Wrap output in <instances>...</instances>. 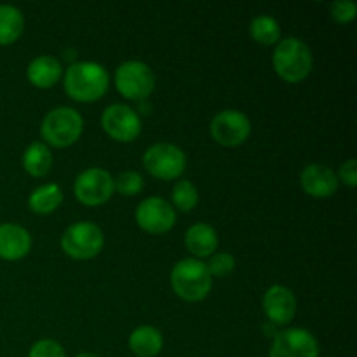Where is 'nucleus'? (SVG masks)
Here are the masks:
<instances>
[{"instance_id":"obj_1","label":"nucleus","mask_w":357,"mask_h":357,"mask_svg":"<svg viewBox=\"0 0 357 357\" xmlns=\"http://www.w3.org/2000/svg\"><path fill=\"white\" fill-rule=\"evenodd\" d=\"M108 73L100 63L79 61L65 73V91L77 101H96L107 93Z\"/></svg>"},{"instance_id":"obj_2","label":"nucleus","mask_w":357,"mask_h":357,"mask_svg":"<svg viewBox=\"0 0 357 357\" xmlns=\"http://www.w3.org/2000/svg\"><path fill=\"white\" fill-rule=\"evenodd\" d=\"M171 286L180 298L199 302L211 291L213 279L208 267L202 261L187 258L174 265L171 272Z\"/></svg>"},{"instance_id":"obj_3","label":"nucleus","mask_w":357,"mask_h":357,"mask_svg":"<svg viewBox=\"0 0 357 357\" xmlns=\"http://www.w3.org/2000/svg\"><path fill=\"white\" fill-rule=\"evenodd\" d=\"M274 68L288 82H300L312 70L310 47L296 37L278 42L274 51Z\"/></svg>"},{"instance_id":"obj_4","label":"nucleus","mask_w":357,"mask_h":357,"mask_svg":"<svg viewBox=\"0 0 357 357\" xmlns=\"http://www.w3.org/2000/svg\"><path fill=\"white\" fill-rule=\"evenodd\" d=\"M82 115L70 107H58L49 112L40 126L42 138L52 146H68L82 135Z\"/></svg>"},{"instance_id":"obj_5","label":"nucleus","mask_w":357,"mask_h":357,"mask_svg":"<svg viewBox=\"0 0 357 357\" xmlns=\"http://www.w3.org/2000/svg\"><path fill=\"white\" fill-rule=\"evenodd\" d=\"M105 237L100 227L93 222H79L70 225L61 237V248L75 260H89L103 250Z\"/></svg>"},{"instance_id":"obj_6","label":"nucleus","mask_w":357,"mask_h":357,"mask_svg":"<svg viewBox=\"0 0 357 357\" xmlns=\"http://www.w3.org/2000/svg\"><path fill=\"white\" fill-rule=\"evenodd\" d=\"M115 86L129 100H145L155 87V75L143 61H126L115 72Z\"/></svg>"},{"instance_id":"obj_7","label":"nucleus","mask_w":357,"mask_h":357,"mask_svg":"<svg viewBox=\"0 0 357 357\" xmlns=\"http://www.w3.org/2000/svg\"><path fill=\"white\" fill-rule=\"evenodd\" d=\"M146 171L160 180H174L187 166V157L180 146L173 143H155L143 155Z\"/></svg>"},{"instance_id":"obj_8","label":"nucleus","mask_w":357,"mask_h":357,"mask_svg":"<svg viewBox=\"0 0 357 357\" xmlns=\"http://www.w3.org/2000/svg\"><path fill=\"white\" fill-rule=\"evenodd\" d=\"M75 197L86 206H100L114 194V178L101 167H89L73 183Z\"/></svg>"},{"instance_id":"obj_9","label":"nucleus","mask_w":357,"mask_h":357,"mask_svg":"<svg viewBox=\"0 0 357 357\" xmlns=\"http://www.w3.org/2000/svg\"><path fill=\"white\" fill-rule=\"evenodd\" d=\"M268 357H319V344L310 331L289 328L275 335Z\"/></svg>"},{"instance_id":"obj_10","label":"nucleus","mask_w":357,"mask_h":357,"mask_svg":"<svg viewBox=\"0 0 357 357\" xmlns=\"http://www.w3.org/2000/svg\"><path fill=\"white\" fill-rule=\"evenodd\" d=\"M101 126L117 142H132L142 131V121L131 107L122 103L110 105L101 115Z\"/></svg>"},{"instance_id":"obj_11","label":"nucleus","mask_w":357,"mask_h":357,"mask_svg":"<svg viewBox=\"0 0 357 357\" xmlns=\"http://www.w3.org/2000/svg\"><path fill=\"white\" fill-rule=\"evenodd\" d=\"M250 132V119L239 110H223L211 121V135L220 145H241L246 142Z\"/></svg>"},{"instance_id":"obj_12","label":"nucleus","mask_w":357,"mask_h":357,"mask_svg":"<svg viewBox=\"0 0 357 357\" xmlns=\"http://www.w3.org/2000/svg\"><path fill=\"white\" fill-rule=\"evenodd\" d=\"M136 222L145 232L164 234L173 229L176 213L173 206L160 197H149L139 202L136 209Z\"/></svg>"},{"instance_id":"obj_13","label":"nucleus","mask_w":357,"mask_h":357,"mask_svg":"<svg viewBox=\"0 0 357 357\" xmlns=\"http://www.w3.org/2000/svg\"><path fill=\"white\" fill-rule=\"evenodd\" d=\"M264 310L272 324L291 323L296 314V298L286 286H271L264 295Z\"/></svg>"},{"instance_id":"obj_14","label":"nucleus","mask_w":357,"mask_h":357,"mask_svg":"<svg viewBox=\"0 0 357 357\" xmlns=\"http://www.w3.org/2000/svg\"><path fill=\"white\" fill-rule=\"evenodd\" d=\"M302 188L317 199L331 197L338 188V176L324 164H309L300 174Z\"/></svg>"},{"instance_id":"obj_15","label":"nucleus","mask_w":357,"mask_h":357,"mask_svg":"<svg viewBox=\"0 0 357 357\" xmlns=\"http://www.w3.org/2000/svg\"><path fill=\"white\" fill-rule=\"evenodd\" d=\"M31 248V237L26 229L16 223L0 225V258L3 260H20L28 255Z\"/></svg>"},{"instance_id":"obj_16","label":"nucleus","mask_w":357,"mask_h":357,"mask_svg":"<svg viewBox=\"0 0 357 357\" xmlns=\"http://www.w3.org/2000/svg\"><path fill=\"white\" fill-rule=\"evenodd\" d=\"M185 246L195 257H209L218 248V234L208 223H195L185 234Z\"/></svg>"},{"instance_id":"obj_17","label":"nucleus","mask_w":357,"mask_h":357,"mask_svg":"<svg viewBox=\"0 0 357 357\" xmlns=\"http://www.w3.org/2000/svg\"><path fill=\"white\" fill-rule=\"evenodd\" d=\"M28 80L37 87H51L61 79L63 66L52 56H38V58L31 59L26 70Z\"/></svg>"},{"instance_id":"obj_18","label":"nucleus","mask_w":357,"mask_h":357,"mask_svg":"<svg viewBox=\"0 0 357 357\" xmlns=\"http://www.w3.org/2000/svg\"><path fill=\"white\" fill-rule=\"evenodd\" d=\"M162 335L153 326H139L129 337V349L138 357H153L162 349Z\"/></svg>"},{"instance_id":"obj_19","label":"nucleus","mask_w":357,"mask_h":357,"mask_svg":"<svg viewBox=\"0 0 357 357\" xmlns=\"http://www.w3.org/2000/svg\"><path fill=\"white\" fill-rule=\"evenodd\" d=\"M24 28V17L17 7L2 3L0 6V45H9L20 38Z\"/></svg>"},{"instance_id":"obj_20","label":"nucleus","mask_w":357,"mask_h":357,"mask_svg":"<svg viewBox=\"0 0 357 357\" xmlns=\"http://www.w3.org/2000/svg\"><path fill=\"white\" fill-rule=\"evenodd\" d=\"M52 166V155L47 145L40 142H35L24 150L23 153V167L31 176H45Z\"/></svg>"},{"instance_id":"obj_21","label":"nucleus","mask_w":357,"mask_h":357,"mask_svg":"<svg viewBox=\"0 0 357 357\" xmlns=\"http://www.w3.org/2000/svg\"><path fill=\"white\" fill-rule=\"evenodd\" d=\"M63 201V192L58 185L49 183L42 185V187L35 188L31 192L30 199H28V206L33 213H38V215H47V213H52Z\"/></svg>"},{"instance_id":"obj_22","label":"nucleus","mask_w":357,"mask_h":357,"mask_svg":"<svg viewBox=\"0 0 357 357\" xmlns=\"http://www.w3.org/2000/svg\"><path fill=\"white\" fill-rule=\"evenodd\" d=\"M250 31L255 40L265 45L278 44L279 37H281L279 23L272 16H267V14H260V16L255 17L250 24Z\"/></svg>"},{"instance_id":"obj_23","label":"nucleus","mask_w":357,"mask_h":357,"mask_svg":"<svg viewBox=\"0 0 357 357\" xmlns=\"http://www.w3.org/2000/svg\"><path fill=\"white\" fill-rule=\"evenodd\" d=\"M173 202L180 211H192L199 202V194L190 180H180L173 188Z\"/></svg>"},{"instance_id":"obj_24","label":"nucleus","mask_w":357,"mask_h":357,"mask_svg":"<svg viewBox=\"0 0 357 357\" xmlns=\"http://www.w3.org/2000/svg\"><path fill=\"white\" fill-rule=\"evenodd\" d=\"M114 190L121 195L131 197V195L139 194L143 190V178L136 171H124L114 180Z\"/></svg>"},{"instance_id":"obj_25","label":"nucleus","mask_w":357,"mask_h":357,"mask_svg":"<svg viewBox=\"0 0 357 357\" xmlns=\"http://www.w3.org/2000/svg\"><path fill=\"white\" fill-rule=\"evenodd\" d=\"M209 271V274L211 275H216V278H225V275H229L230 272L234 271V267H236V260H234L232 255L229 253H216L213 255L211 260H209V264L206 265Z\"/></svg>"},{"instance_id":"obj_26","label":"nucleus","mask_w":357,"mask_h":357,"mask_svg":"<svg viewBox=\"0 0 357 357\" xmlns=\"http://www.w3.org/2000/svg\"><path fill=\"white\" fill-rule=\"evenodd\" d=\"M330 13L338 23H349L356 17L357 7L352 0H337L330 3Z\"/></svg>"},{"instance_id":"obj_27","label":"nucleus","mask_w":357,"mask_h":357,"mask_svg":"<svg viewBox=\"0 0 357 357\" xmlns=\"http://www.w3.org/2000/svg\"><path fill=\"white\" fill-rule=\"evenodd\" d=\"M30 357H66L65 349L54 340H40L30 349Z\"/></svg>"},{"instance_id":"obj_28","label":"nucleus","mask_w":357,"mask_h":357,"mask_svg":"<svg viewBox=\"0 0 357 357\" xmlns=\"http://www.w3.org/2000/svg\"><path fill=\"white\" fill-rule=\"evenodd\" d=\"M357 162L356 159H349L347 162H344L340 166V178L344 180V183H347L349 187H356L357 183Z\"/></svg>"},{"instance_id":"obj_29","label":"nucleus","mask_w":357,"mask_h":357,"mask_svg":"<svg viewBox=\"0 0 357 357\" xmlns=\"http://www.w3.org/2000/svg\"><path fill=\"white\" fill-rule=\"evenodd\" d=\"M77 357H98V356L93 354V352H82V354H79Z\"/></svg>"}]
</instances>
